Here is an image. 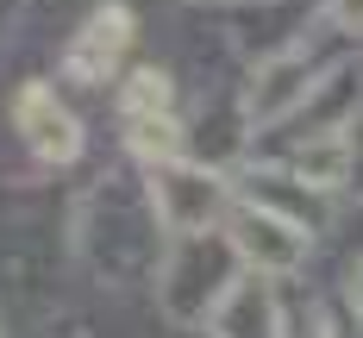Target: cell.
I'll return each instance as SVG.
<instances>
[{
  "instance_id": "obj_1",
  "label": "cell",
  "mask_w": 363,
  "mask_h": 338,
  "mask_svg": "<svg viewBox=\"0 0 363 338\" xmlns=\"http://www.w3.org/2000/svg\"><path fill=\"white\" fill-rule=\"evenodd\" d=\"M238 282V251L232 238H176L157 263V300L176 326H207L225 288Z\"/></svg>"
},
{
  "instance_id": "obj_2",
  "label": "cell",
  "mask_w": 363,
  "mask_h": 338,
  "mask_svg": "<svg viewBox=\"0 0 363 338\" xmlns=\"http://www.w3.org/2000/svg\"><path fill=\"white\" fill-rule=\"evenodd\" d=\"M145 201L169 244L176 238H207L219 220H232V182L207 163H188V157L145 169Z\"/></svg>"
},
{
  "instance_id": "obj_3",
  "label": "cell",
  "mask_w": 363,
  "mask_h": 338,
  "mask_svg": "<svg viewBox=\"0 0 363 338\" xmlns=\"http://www.w3.org/2000/svg\"><path fill=\"white\" fill-rule=\"evenodd\" d=\"M225 238H232V251H238V263H245L251 276H301L307 244H313V232L294 225V213H276V207H263V201L232 207Z\"/></svg>"
},
{
  "instance_id": "obj_4",
  "label": "cell",
  "mask_w": 363,
  "mask_h": 338,
  "mask_svg": "<svg viewBox=\"0 0 363 338\" xmlns=\"http://www.w3.org/2000/svg\"><path fill=\"white\" fill-rule=\"evenodd\" d=\"M313 94H320L313 57H307V50H276V57H263L251 69V81H245V125H251V132H269V125L294 119Z\"/></svg>"
},
{
  "instance_id": "obj_5",
  "label": "cell",
  "mask_w": 363,
  "mask_h": 338,
  "mask_svg": "<svg viewBox=\"0 0 363 338\" xmlns=\"http://www.w3.org/2000/svg\"><path fill=\"white\" fill-rule=\"evenodd\" d=\"M13 125H19V138L32 145V157H44V163H75V157H82V119H75L44 81H26V88L13 94Z\"/></svg>"
},
{
  "instance_id": "obj_6",
  "label": "cell",
  "mask_w": 363,
  "mask_h": 338,
  "mask_svg": "<svg viewBox=\"0 0 363 338\" xmlns=\"http://www.w3.org/2000/svg\"><path fill=\"white\" fill-rule=\"evenodd\" d=\"M125 44H132V13L125 6H94L82 19V32L69 38V50H63V75L82 81V88H101L113 75V63L125 57Z\"/></svg>"
},
{
  "instance_id": "obj_7",
  "label": "cell",
  "mask_w": 363,
  "mask_h": 338,
  "mask_svg": "<svg viewBox=\"0 0 363 338\" xmlns=\"http://www.w3.org/2000/svg\"><path fill=\"white\" fill-rule=\"evenodd\" d=\"M207 332H213V338H282V332H289L269 276H238V282L225 288V300L213 307Z\"/></svg>"
},
{
  "instance_id": "obj_8",
  "label": "cell",
  "mask_w": 363,
  "mask_h": 338,
  "mask_svg": "<svg viewBox=\"0 0 363 338\" xmlns=\"http://www.w3.org/2000/svg\"><path fill=\"white\" fill-rule=\"evenodd\" d=\"M357 169V150H351V132H326V138H307V145L289 157V176L313 194H332V188L351 182Z\"/></svg>"
},
{
  "instance_id": "obj_9",
  "label": "cell",
  "mask_w": 363,
  "mask_h": 338,
  "mask_svg": "<svg viewBox=\"0 0 363 338\" xmlns=\"http://www.w3.org/2000/svg\"><path fill=\"white\" fill-rule=\"evenodd\" d=\"M182 145H188V132H182L176 119H132V125H125V150H132L145 169L182 163Z\"/></svg>"
},
{
  "instance_id": "obj_10",
  "label": "cell",
  "mask_w": 363,
  "mask_h": 338,
  "mask_svg": "<svg viewBox=\"0 0 363 338\" xmlns=\"http://www.w3.org/2000/svg\"><path fill=\"white\" fill-rule=\"evenodd\" d=\"M119 113H125V125L132 119H169V75L163 69H132L125 88H119Z\"/></svg>"
},
{
  "instance_id": "obj_11",
  "label": "cell",
  "mask_w": 363,
  "mask_h": 338,
  "mask_svg": "<svg viewBox=\"0 0 363 338\" xmlns=\"http://www.w3.org/2000/svg\"><path fill=\"white\" fill-rule=\"evenodd\" d=\"M332 26H345V32H363V0H326Z\"/></svg>"
},
{
  "instance_id": "obj_12",
  "label": "cell",
  "mask_w": 363,
  "mask_h": 338,
  "mask_svg": "<svg viewBox=\"0 0 363 338\" xmlns=\"http://www.w3.org/2000/svg\"><path fill=\"white\" fill-rule=\"evenodd\" d=\"M351 307H357V313H363V263H357V269H351Z\"/></svg>"
}]
</instances>
